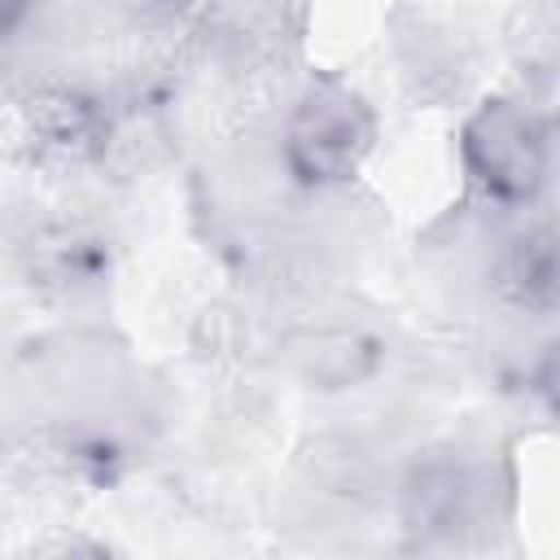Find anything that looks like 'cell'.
<instances>
[{"mask_svg": "<svg viewBox=\"0 0 560 560\" xmlns=\"http://www.w3.org/2000/svg\"><path fill=\"white\" fill-rule=\"evenodd\" d=\"M280 359L302 385L319 394H346L381 376L385 341L350 319H315L280 337Z\"/></svg>", "mask_w": 560, "mask_h": 560, "instance_id": "3957f363", "label": "cell"}, {"mask_svg": "<svg viewBox=\"0 0 560 560\" xmlns=\"http://www.w3.org/2000/svg\"><path fill=\"white\" fill-rule=\"evenodd\" d=\"M481 508V472L459 459H424L402 481V521L416 534L451 538L468 529Z\"/></svg>", "mask_w": 560, "mask_h": 560, "instance_id": "277c9868", "label": "cell"}, {"mask_svg": "<svg viewBox=\"0 0 560 560\" xmlns=\"http://www.w3.org/2000/svg\"><path fill=\"white\" fill-rule=\"evenodd\" d=\"M35 4H39V0H0V39H9V35L31 18Z\"/></svg>", "mask_w": 560, "mask_h": 560, "instance_id": "8992f818", "label": "cell"}, {"mask_svg": "<svg viewBox=\"0 0 560 560\" xmlns=\"http://www.w3.org/2000/svg\"><path fill=\"white\" fill-rule=\"evenodd\" d=\"M494 289L525 315L556 311V232L551 223H525L494 254Z\"/></svg>", "mask_w": 560, "mask_h": 560, "instance_id": "5b68a950", "label": "cell"}, {"mask_svg": "<svg viewBox=\"0 0 560 560\" xmlns=\"http://www.w3.org/2000/svg\"><path fill=\"white\" fill-rule=\"evenodd\" d=\"M459 162L486 201L534 206L551 179V122L521 96H486L459 127Z\"/></svg>", "mask_w": 560, "mask_h": 560, "instance_id": "7a4b0ae2", "label": "cell"}, {"mask_svg": "<svg viewBox=\"0 0 560 560\" xmlns=\"http://www.w3.org/2000/svg\"><path fill=\"white\" fill-rule=\"evenodd\" d=\"M376 149V109L337 74L311 79L280 127V166L306 192H328L359 175Z\"/></svg>", "mask_w": 560, "mask_h": 560, "instance_id": "6da1fadb", "label": "cell"}]
</instances>
